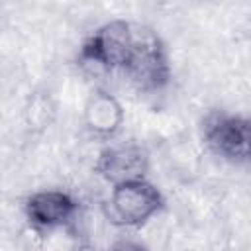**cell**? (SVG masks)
Instances as JSON below:
<instances>
[{"instance_id":"cell-1","label":"cell","mask_w":251,"mask_h":251,"mask_svg":"<svg viewBox=\"0 0 251 251\" xmlns=\"http://www.w3.org/2000/svg\"><path fill=\"white\" fill-rule=\"evenodd\" d=\"M165 194L149 178L114 184L104 200V212L116 227L139 229L165 210Z\"/></svg>"},{"instance_id":"cell-6","label":"cell","mask_w":251,"mask_h":251,"mask_svg":"<svg viewBox=\"0 0 251 251\" xmlns=\"http://www.w3.org/2000/svg\"><path fill=\"white\" fill-rule=\"evenodd\" d=\"M126 122V110L118 94L108 90H94L80 114L82 129L94 139H112L118 135Z\"/></svg>"},{"instance_id":"cell-3","label":"cell","mask_w":251,"mask_h":251,"mask_svg":"<svg viewBox=\"0 0 251 251\" xmlns=\"http://www.w3.org/2000/svg\"><path fill=\"white\" fill-rule=\"evenodd\" d=\"M133 47V24L114 18L100 24L80 43L76 57L90 59L108 71H122Z\"/></svg>"},{"instance_id":"cell-4","label":"cell","mask_w":251,"mask_h":251,"mask_svg":"<svg viewBox=\"0 0 251 251\" xmlns=\"http://www.w3.org/2000/svg\"><path fill=\"white\" fill-rule=\"evenodd\" d=\"M78 200L65 188L49 186L37 188L24 198L22 210L25 216V224L39 233H49L55 229H65L71 226Z\"/></svg>"},{"instance_id":"cell-2","label":"cell","mask_w":251,"mask_h":251,"mask_svg":"<svg viewBox=\"0 0 251 251\" xmlns=\"http://www.w3.org/2000/svg\"><path fill=\"white\" fill-rule=\"evenodd\" d=\"M202 139L210 155L226 165L239 167L249 157V122L239 114L212 112L204 118Z\"/></svg>"},{"instance_id":"cell-7","label":"cell","mask_w":251,"mask_h":251,"mask_svg":"<svg viewBox=\"0 0 251 251\" xmlns=\"http://www.w3.org/2000/svg\"><path fill=\"white\" fill-rule=\"evenodd\" d=\"M106 251H147V249L139 241H133V239H118Z\"/></svg>"},{"instance_id":"cell-5","label":"cell","mask_w":251,"mask_h":251,"mask_svg":"<svg viewBox=\"0 0 251 251\" xmlns=\"http://www.w3.org/2000/svg\"><path fill=\"white\" fill-rule=\"evenodd\" d=\"M149 169L151 155L141 143L135 141H122L102 147L96 163V173L108 186L147 178Z\"/></svg>"}]
</instances>
